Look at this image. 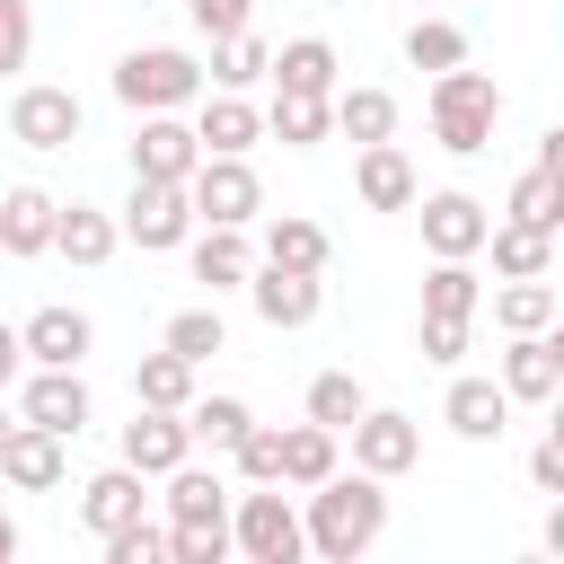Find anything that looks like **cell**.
Listing matches in <instances>:
<instances>
[{
    "label": "cell",
    "mask_w": 564,
    "mask_h": 564,
    "mask_svg": "<svg viewBox=\"0 0 564 564\" xmlns=\"http://www.w3.org/2000/svg\"><path fill=\"white\" fill-rule=\"evenodd\" d=\"M194 159H203V141H194V123H185V115H141V123H132V176L185 185V176H194Z\"/></svg>",
    "instance_id": "obj_15"
},
{
    "label": "cell",
    "mask_w": 564,
    "mask_h": 564,
    "mask_svg": "<svg viewBox=\"0 0 564 564\" xmlns=\"http://www.w3.org/2000/svg\"><path fill=\"white\" fill-rule=\"evenodd\" d=\"M441 423H449L458 441H502V432H511V397H502V379H449Z\"/></svg>",
    "instance_id": "obj_23"
},
{
    "label": "cell",
    "mask_w": 564,
    "mask_h": 564,
    "mask_svg": "<svg viewBox=\"0 0 564 564\" xmlns=\"http://www.w3.org/2000/svg\"><path fill=\"white\" fill-rule=\"evenodd\" d=\"M185 203H194V220L256 229V220H264V176H256V159H220V150H203L194 176H185Z\"/></svg>",
    "instance_id": "obj_5"
},
{
    "label": "cell",
    "mask_w": 564,
    "mask_h": 564,
    "mask_svg": "<svg viewBox=\"0 0 564 564\" xmlns=\"http://www.w3.org/2000/svg\"><path fill=\"white\" fill-rule=\"evenodd\" d=\"M9 555H18V520L0 511V564H9Z\"/></svg>",
    "instance_id": "obj_47"
},
{
    "label": "cell",
    "mask_w": 564,
    "mask_h": 564,
    "mask_svg": "<svg viewBox=\"0 0 564 564\" xmlns=\"http://www.w3.org/2000/svg\"><path fill=\"white\" fill-rule=\"evenodd\" d=\"M97 546H106V564H167V529H159L150 511H141V520H123V529H106Z\"/></svg>",
    "instance_id": "obj_41"
},
{
    "label": "cell",
    "mask_w": 564,
    "mask_h": 564,
    "mask_svg": "<svg viewBox=\"0 0 564 564\" xmlns=\"http://www.w3.org/2000/svg\"><path fill=\"white\" fill-rule=\"evenodd\" d=\"M185 264H194V282L220 300V291H238L247 282V264H256V247H247V229H220V220H194V238H185Z\"/></svg>",
    "instance_id": "obj_21"
},
{
    "label": "cell",
    "mask_w": 564,
    "mask_h": 564,
    "mask_svg": "<svg viewBox=\"0 0 564 564\" xmlns=\"http://www.w3.org/2000/svg\"><path fill=\"white\" fill-rule=\"evenodd\" d=\"M529 485H538V494H564V432H546V441L529 449Z\"/></svg>",
    "instance_id": "obj_45"
},
{
    "label": "cell",
    "mask_w": 564,
    "mask_h": 564,
    "mask_svg": "<svg viewBox=\"0 0 564 564\" xmlns=\"http://www.w3.org/2000/svg\"><path fill=\"white\" fill-rule=\"evenodd\" d=\"M159 344H167V352H185V361L203 370V361L229 344V326H220V308H212V300H194V308H176V317H167V335H159Z\"/></svg>",
    "instance_id": "obj_37"
},
{
    "label": "cell",
    "mask_w": 564,
    "mask_h": 564,
    "mask_svg": "<svg viewBox=\"0 0 564 564\" xmlns=\"http://www.w3.org/2000/svg\"><path fill=\"white\" fill-rule=\"evenodd\" d=\"M502 220H529V229H564V176L555 167H520V185H511V203H502Z\"/></svg>",
    "instance_id": "obj_35"
},
{
    "label": "cell",
    "mask_w": 564,
    "mask_h": 564,
    "mask_svg": "<svg viewBox=\"0 0 564 564\" xmlns=\"http://www.w3.org/2000/svg\"><path fill=\"white\" fill-rule=\"evenodd\" d=\"M256 256H264V264H291V273H326V256H335V247H326V229H317L308 212H273Z\"/></svg>",
    "instance_id": "obj_26"
},
{
    "label": "cell",
    "mask_w": 564,
    "mask_h": 564,
    "mask_svg": "<svg viewBox=\"0 0 564 564\" xmlns=\"http://www.w3.org/2000/svg\"><path fill=\"white\" fill-rule=\"evenodd\" d=\"M361 405H370V388H361L352 370H317V379H308V423H326V432H344V423H352Z\"/></svg>",
    "instance_id": "obj_38"
},
{
    "label": "cell",
    "mask_w": 564,
    "mask_h": 564,
    "mask_svg": "<svg viewBox=\"0 0 564 564\" xmlns=\"http://www.w3.org/2000/svg\"><path fill=\"white\" fill-rule=\"evenodd\" d=\"M300 538H308V555H326V564H361V555L388 538V476H370V467L317 476V485L300 494Z\"/></svg>",
    "instance_id": "obj_1"
},
{
    "label": "cell",
    "mask_w": 564,
    "mask_h": 564,
    "mask_svg": "<svg viewBox=\"0 0 564 564\" xmlns=\"http://www.w3.org/2000/svg\"><path fill=\"white\" fill-rule=\"evenodd\" d=\"M0 476H9L18 494H53V485L70 476V441H62V432H35V423H9V441H0Z\"/></svg>",
    "instance_id": "obj_18"
},
{
    "label": "cell",
    "mask_w": 564,
    "mask_h": 564,
    "mask_svg": "<svg viewBox=\"0 0 564 564\" xmlns=\"http://www.w3.org/2000/svg\"><path fill=\"white\" fill-rule=\"evenodd\" d=\"M0 256H53V194L44 185H9L0 194Z\"/></svg>",
    "instance_id": "obj_24"
},
{
    "label": "cell",
    "mask_w": 564,
    "mask_h": 564,
    "mask_svg": "<svg viewBox=\"0 0 564 564\" xmlns=\"http://www.w3.org/2000/svg\"><path fill=\"white\" fill-rule=\"evenodd\" d=\"M423 115H432V141H441L449 159H476V150H494L502 88H494V70H467V62H449V70H432V97H423Z\"/></svg>",
    "instance_id": "obj_2"
},
{
    "label": "cell",
    "mask_w": 564,
    "mask_h": 564,
    "mask_svg": "<svg viewBox=\"0 0 564 564\" xmlns=\"http://www.w3.org/2000/svg\"><path fill=\"white\" fill-rule=\"evenodd\" d=\"M414 212H423V247H432V256H476V247H485V229H494V212H485L467 185L414 194Z\"/></svg>",
    "instance_id": "obj_14"
},
{
    "label": "cell",
    "mask_w": 564,
    "mask_h": 564,
    "mask_svg": "<svg viewBox=\"0 0 564 564\" xmlns=\"http://www.w3.org/2000/svg\"><path fill=\"white\" fill-rule=\"evenodd\" d=\"M344 441H352V467H370V476H405L423 458V423L397 414V405H361L344 423Z\"/></svg>",
    "instance_id": "obj_12"
},
{
    "label": "cell",
    "mask_w": 564,
    "mask_h": 564,
    "mask_svg": "<svg viewBox=\"0 0 564 564\" xmlns=\"http://www.w3.org/2000/svg\"><path fill=\"white\" fill-rule=\"evenodd\" d=\"M414 344H423V361L458 370V352L476 344V317H423V326H414Z\"/></svg>",
    "instance_id": "obj_43"
},
{
    "label": "cell",
    "mask_w": 564,
    "mask_h": 564,
    "mask_svg": "<svg viewBox=\"0 0 564 564\" xmlns=\"http://www.w3.org/2000/svg\"><path fill=\"white\" fill-rule=\"evenodd\" d=\"M264 79H273V88H291V97H335V88H344V62H335V44H326V35H291V44H273Z\"/></svg>",
    "instance_id": "obj_19"
},
{
    "label": "cell",
    "mask_w": 564,
    "mask_h": 564,
    "mask_svg": "<svg viewBox=\"0 0 564 564\" xmlns=\"http://www.w3.org/2000/svg\"><path fill=\"white\" fill-rule=\"evenodd\" d=\"M9 423H18V414H9V405H0V441H9Z\"/></svg>",
    "instance_id": "obj_48"
},
{
    "label": "cell",
    "mask_w": 564,
    "mask_h": 564,
    "mask_svg": "<svg viewBox=\"0 0 564 564\" xmlns=\"http://www.w3.org/2000/svg\"><path fill=\"white\" fill-rule=\"evenodd\" d=\"M115 247H123L115 212H97V203H53V256H70L79 273H97V264H115Z\"/></svg>",
    "instance_id": "obj_20"
},
{
    "label": "cell",
    "mask_w": 564,
    "mask_h": 564,
    "mask_svg": "<svg viewBox=\"0 0 564 564\" xmlns=\"http://www.w3.org/2000/svg\"><path fill=\"white\" fill-rule=\"evenodd\" d=\"M18 370H26V352H18V326L0 317V388H18Z\"/></svg>",
    "instance_id": "obj_46"
},
{
    "label": "cell",
    "mask_w": 564,
    "mask_h": 564,
    "mask_svg": "<svg viewBox=\"0 0 564 564\" xmlns=\"http://www.w3.org/2000/svg\"><path fill=\"white\" fill-rule=\"evenodd\" d=\"M115 229L141 247V256H176L185 238H194V203H185V185H159V176H132V194H123V212H115Z\"/></svg>",
    "instance_id": "obj_6"
},
{
    "label": "cell",
    "mask_w": 564,
    "mask_h": 564,
    "mask_svg": "<svg viewBox=\"0 0 564 564\" xmlns=\"http://www.w3.org/2000/svg\"><path fill=\"white\" fill-rule=\"evenodd\" d=\"M229 458H238L247 485H282V423H247V432L229 441Z\"/></svg>",
    "instance_id": "obj_40"
},
{
    "label": "cell",
    "mask_w": 564,
    "mask_h": 564,
    "mask_svg": "<svg viewBox=\"0 0 564 564\" xmlns=\"http://www.w3.org/2000/svg\"><path fill=\"white\" fill-rule=\"evenodd\" d=\"M256 414H247V397H185V441L194 449H212V458H229V441L247 432Z\"/></svg>",
    "instance_id": "obj_34"
},
{
    "label": "cell",
    "mask_w": 564,
    "mask_h": 564,
    "mask_svg": "<svg viewBox=\"0 0 564 564\" xmlns=\"http://www.w3.org/2000/svg\"><path fill=\"white\" fill-rule=\"evenodd\" d=\"M35 62V9L26 0H0V79H18Z\"/></svg>",
    "instance_id": "obj_42"
},
{
    "label": "cell",
    "mask_w": 564,
    "mask_h": 564,
    "mask_svg": "<svg viewBox=\"0 0 564 564\" xmlns=\"http://www.w3.org/2000/svg\"><path fill=\"white\" fill-rule=\"evenodd\" d=\"M18 352H26V370H79V361L97 352V326H88V308L44 300V308L18 326Z\"/></svg>",
    "instance_id": "obj_11"
},
{
    "label": "cell",
    "mask_w": 564,
    "mask_h": 564,
    "mask_svg": "<svg viewBox=\"0 0 564 564\" xmlns=\"http://www.w3.org/2000/svg\"><path fill=\"white\" fill-rule=\"evenodd\" d=\"M405 62H414V70H449V62H467V26H449V18H414V26H405Z\"/></svg>",
    "instance_id": "obj_39"
},
{
    "label": "cell",
    "mask_w": 564,
    "mask_h": 564,
    "mask_svg": "<svg viewBox=\"0 0 564 564\" xmlns=\"http://www.w3.org/2000/svg\"><path fill=\"white\" fill-rule=\"evenodd\" d=\"M88 414H97V397H88V379H79V370H18V423L79 441V432H88Z\"/></svg>",
    "instance_id": "obj_9"
},
{
    "label": "cell",
    "mask_w": 564,
    "mask_h": 564,
    "mask_svg": "<svg viewBox=\"0 0 564 564\" xmlns=\"http://www.w3.org/2000/svg\"><path fill=\"white\" fill-rule=\"evenodd\" d=\"M159 485H167V520H229V476H220V467L176 458Z\"/></svg>",
    "instance_id": "obj_27"
},
{
    "label": "cell",
    "mask_w": 564,
    "mask_h": 564,
    "mask_svg": "<svg viewBox=\"0 0 564 564\" xmlns=\"http://www.w3.org/2000/svg\"><path fill=\"white\" fill-rule=\"evenodd\" d=\"M344 467V432H326V423H291L282 432V485H317V476H335Z\"/></svg>",
    "instance_id": "obj_30"
},
{
    "label": "cell",
    "mask_w": 564,
    "mask_h": 564,
    "mask_svg": "<svg viewBox=\"0 0 564 564\" xmlns=\"http://www.w3.org/2000/svg\"><path fill=\"white\" fill-rule=\"evenodd\" d=\"M494 379H502V397H511V405H555V388H564V335H555V326L511 335V344H502V361H494Z\"/></svg>",
    "instance_id": "obj_8"
},
{
    "label": "cell",
    "mask_w": 564,
    "mask_h": 564,
    "mask_svg": "<svg viewBox=\"0 0 564 564\" xmlns=\"http://www.w3.org/2000/svg\"><path fill=\"white\" fill-rule=\"evenodd\" d=\"M476 308H485L476 256H432V273H423V317H476Z\"/></svg>",
    "instance_id": "obj_29"
},
{
    "label": "cell",
    "mask_w": 564,
    "mask_h": 564,
    "mask_svg": "<svg viewBox=\"0 0 564 564\" xmlns=\"http://www.w3.org/2000/svg\"><path fill=\"white\" fill-rule=\"evenodd\" d=\"M555 308H564V300H555V282H546V273H511V282L494 291V326H502V335L555 326Z\"/></svg>",
    "instance_id": "obj_32"
},
{
    "label": "cell",
    "mask_w": 564,
    "mask_h": 564,
    "mask_svg": "<svg viewBox=\"0 0 564 564\" xmlns=\"http://www.w3.org/2000/svg\"><path fill=\"white\" fill-rule=\"evenodd\" d=\"M229 546L247 564H300L308 538H300V502L282 485H256V494H229Z\"/></svg>",
    "instance_id": "obj_4"
},
{
    "label": "cell",
    "mask_w": 564,
    "mask_h": 564,
    "mask_svg": "<svg viewBox=\"0 0 564 564\" xmlns=\"http://www.w3.org/2000/svg\"><path fill=\"white\" fill-rule=\"evenodd\" d=\"M141 511H150V476L123 467V458L79 485V529H88V538H106V529H123V520H141Z\"/></svg>",
    "instance_id": "obj_17"
},
{
    "label": "cell",
    "mask_w": 564,
    "mask_h": 564,
    "mask_svg": "<svg viewBox=\"0 0 564 564\" xmlns=\"http://www.w3.org/2000/svg\"><path fill=\"white\" fill-rule=\"evenodd\" d=\"M247 300H256V317L273 326V335H291V326H308L317 308H326V273H291V264H247V282H238Z\"/></svg>",
    "instance_id": "obj_10"
},
{
    "label": "cell",
    "mask_w": 564,
    "mask_h": 564,
    "mask_svg": "<svg viewBox=\"0 0 564 564\" xmlns=\"http://www.w3.org/2000/svg\"><path fill=\"white\" fill-rule=\"evenodd\" d=\"M194 141L220 150V159H247V150L264 141V106H256L247 88H203V97H194Z\"/></svg>",
    "instance_id": "obj_13"
},
{
    "label": "cell",
    "mask_w": 564,
    "mask_h": 564,
    "mask_svg": "<svg viewBox=\"0 0 564 564\" xmlns=\"http://www.w3.org/2000/svg\"><path fill=\"white\" fill-rule=\"evenodd\" d=\"M476 256H494V282H511V273H555V229H529V220H494Z\"/></svg>",
    "instance_id": "obj_25"
},
{
    "label": "cell",
    "mask_w": 564,
    "mask_h": 564,
    "mask_svg": "<svg viewBox=\"0 0 564 564\" xmlns=\"http://www.w3.org/2000/svg\"><path fill=\"white\" fill-rule=\"evenodd\" d=\"M352 194H361V212H414L423 176H414V159L397 141H361L352 150Z\"/></svg>",
    "instance_id": "obj_16"
},
{
    "label": "cell",
    "mask_w": 564,
    "mask_h": 564,
    "mask_svg": "<svg viewBox=\"0 0 564 564\" xmlns=\"http://www.w3.org/2000/svg\"><path fill=\"white\" fill-rule=\"evenodd\" d=\"M185 18H194V35L220 44V35H238V26L256 18V0H185Z\"/></svg>",
    "instance_id": "obj_44"
},
{
    "label": "cell",
    "mask_w": 564,
    "mask_h": 564,
    "mask_svg": "<svg viewBox=\"0 0 564 564\" xmlns=\"http://www.w3.org/2000/svg\"><path fill=\"white\" fill-rule=\"evenodd\" d=\"M326 132H335L326 97H291V88H273V106H264V141H282V150H317Z\"/></svg>",
    "instance_id": "obj_31"
},
{
    "label": "cell",
    "mask_w": 564,
    "mask_h": 564,
    "mask_svg": "<svg viewBox=\"0 0 564 564\" xmlns=\"http://www.w3.org/2000/svg\"><path fill=\"white\" fill-rule=\"evenodd\" d=\"M176 458H194V441H185V414H167V405H132V423H123V467H141V476H167Z\"/></svg>",
    "instance_id": "obj_22"
},
{
    "label": "cell",
    "mask_w": 564,
    "mask_h": 564,
    "mask_svg": "<svg viewBox=\"0 0 564 564\" xmlns=\"http://www.w3.org/2000/svg\"><path fill=\"white\" fill-rule=\"evenodd\" d=\"M79 123H88V106H79L70 88H53V79H26V88L9 97V141H18V150H70Z\"/></svg>",
    "instance_id": "obj_7"
},
{
    "label": "cell",
    "mask_w": 564,
    "mask_h": 564,
    "mask_svg": "<svg viewBox=\"0 0 564 564\" xmlns=\"http://www.w3.org/2000/svg\"><path fill=\"white\" fill-rule=\"evenodd\" d=\"M185 397H194V361L185 352H141L132 361V405H167V414H185Z\"/></svg>",
    "instance_id": "obj_33"
},
{
    "label": "cell",
    "mask_w": 564,
    "mask_h": 564,
    "mask_svg": "<svg viewBox=\"0 0 564 564\" xmlns=\"http://www.w3.org/2000/svg\"><path fill=\"white\" fill-rule=\"evenodd\" d=\"M326 115H335V132H344L352 150H361V141H397V97H388V88H335Z\"/></svg>",
    "instance_id": "obj_28"
},
{
    "label": "cell",
    "mask_w": 564,
    "mask_h": 564,
    "mask_svg": "<svg viewBox=\"0 0 564 564\" xmlns=\"http://www.w3.org/2000/svg\"><path fill=\"white\" fill-rule=\"evenodd\" d=\"M264 62H273V44L238 26V35H220V44H212V70H203V88H256V79H264Z\"/></svg>",
    "instance_id": "obj_36"
},
{
    "label": "cell",
    "mask_w": 564,
    "mask_h": 564,
    "mask_svg": "<svg viewBox=\"0 0 564 564\" xmlns=\"http://www.w3.org/2000/svg\"><path fill=\"white\" fill-rule=\"evenodd\" d=\"M115 97H123L132 115H185V106L203 97V62H194L185 44H132V53L115 62Z\"/></svg>",
    "instance_id": "obj_3"
}]
</instances>
